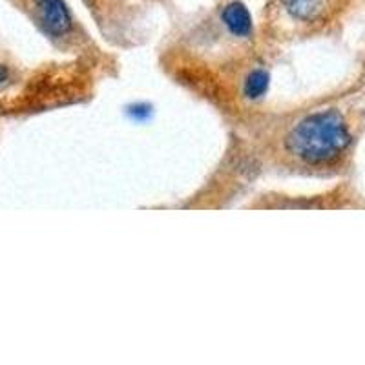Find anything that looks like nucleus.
<instances>
[{
    "label": "nucleus",
    "instance_id": "nucleus-1",
    "mask_svg": "<svg viewBox=\"0 0 365 365\" xmlns=\"http://www.w3.org/2000/svg\"><path fill=\"white\" fill-rule=\"evenodd\" d=\"M276 58L259 42L249 8L230 0L214 21L166 42L158 64L172 84L234 126L263 106Z\"/></svg>",
    "mask_w": 365,
    "mask_h": 365
},
{
    "label": "nucleus",
    "instance_id": "nucleus-2",
    "mask_svg": "<svg viewBox=\"0 0 365 365\" xmlns=\"http://www.w3.org/2000/svg\"><path fill=\"white\" fill-rule=\"evenodd\" d=\"M360 113L349 104L311 101L289 108L262 106L230 126V135L257 174L340 175L353 158Z\"/></svg>",
    "mask_w": 365,
    "mask_h": 365
},
{
    "label": "nucleus",
    "instance_id": "nucleus-3",
    "mask_svg": "<svg viewBox=\"0 0 365 365\" xmlns=\"http://www.w3.org/2000/svg\"><path fill=\"white\" fill-rule=\"evenodd\" d=\"M347 6L349 0H267L256 26L257 37L279 57L289 46L329 34Z\"/></svg>",
    "mask_w": 365,
    "mask_h": 365
},
{
    "label": "nucleus",
    "instance_id": "nucleus-4",
    "mask_svg": "<svg viewBox=\"0 0 365 365\" xmlns=\"http://www.w3.org/2000/svg\"><path fill=\"white\" fill-rule=\"evenodd\" d=\"M9 83H11V68L0 63V88L8 86Z\"/></svg>",
    "mask_w": 365,
    "mask_h": 365
}]
</instances>
